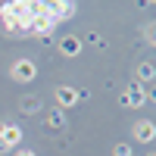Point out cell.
<instances>
[{
	"mask_svg": "<svg viewBox=\"0 0 156 156\" xmlns=\"http://www.w3.org/2000/svg\"><path fill=\"white\" fill-rule=\"evenodd\" d=\"M12 75H16L19 81H28V78H34V66H31L28 59H19V66L12 69Z\"/></svg>",
	"mask_w": 156,
	"mask_h": 156,
	"instance_id": "6da1fadb",
	"label": "cell"
},
{
	"mask_svg": "<svg viewBox=\"0 0 156 156\" xmlns=\"http://www.w3.org/2000/svg\"><path fill=\"white\" fill-rule=\"evenodd\" d=\"M134 131H137V140H153V125L150 122H140Z\"/></svg>",
	"mask_w": 156,
	"mask_h": 156,
	"instance_id": "7a4b0ae2",
	"label": "cell"
},
{
	"mask_svg": "<svg viewBox=\"0 0 156 156\" xmlns=\"http://www.w3.org/2000/svg\"><path fill=\"white\" fill-rule=\"evenodd\" d=\"M22 156H34V153H22Z\"/></svg>",
	"mask_w": 156,
	"mask_h": 156,
	"instance_id": "3957f363",
	"label": "cell"
}]
</instances>
